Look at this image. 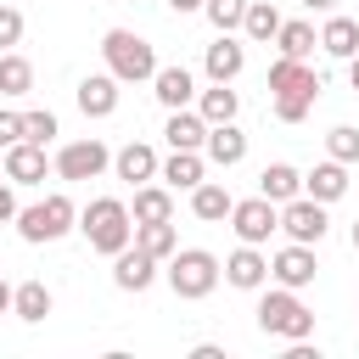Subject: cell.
<instances>
[{
	"instance_id": "cell-1",
	"label": "cell",
	"mask_w": 359,
	"mask_h": 359,
	"mask_svg": "<svg viewBox=\"0 0 359 359\" xmlns=\"http://www.w3.org/2000/svg\"><path fill=\"white\" fill-rule=\"evenodd\" d=\"M79 230H84V241H90L95 252L118 258V252L135 241V213H129L118 196H95V202L79 213Z\"/></svg>"
},
{
	"instance_id": "cell-2",
	"label": "cell",
	"mask_w": 359,
	"mask_h": 359,
	"mask_svg": "<svg viewBox=\"0 0 359 359\" xmlns=\"http://www.w3.org/2000/svg\"><path fill=\"white\" fill-rule=\"evenodd\" d=\"M101 56H107V73L118 84H146L157 73V50L140 34H129V28H107L101 34Z\"/></svg>"
},
{
	"instance_id": "cell-3",
	"label": "cell",
	"mask_w": 359,
	"mask_h": 359,
	"mask_svg": "<svg viewBox=\"0 0 359 359\" xmlns=\"http://www.w3.org/2000/svg\"><path fill=\"white\" fill-rule=\"evenodd\" d=\"M258 331L264 337H286V342H309L314 314L303 309V297L292 286H280V292H264L258 297Z\"/></svg>"
},
{
	"instance_id": "cell-4",
	"label": "cell",
	"mask_w": 359,
	"mask_h": 359,
	"mask_svg": "<svg viewBox=\"0 0 359 359\" xmlns=\"http://www.w3.org/2000/svg\"><path fill=\"white\" fill-rule=\"evenodd\" d=\"M219 275H224V264H219L213 252H202V247H180V252L168 258V286H174V297H185V303L208 297V292L219 286Z\"/></svg>"
},
{
	"instance_id": "cell-5",
	"label": "cell",
	"mask_w": 359,
	"mask_h": 359,
	"mask_svg": "<svg viewBox=\"0 0 359 359\" xmlns=\"http://www.w3.org/2000/svg\"><path fill=\"white\" fill-rule=\"evenodd\" d=\"M73 219H79V208L56 191V196H45V202H34V208L17 213V236L34 241V247H39V241H62V236L73 230Z\"/></svg>"
},
{
	"instance_id": "cell-6",
	"label": "cell",
	"mask_w": 359,
	"mask_h": 359,
	"mask_svg": "<svg viewBox=\"0 0 359 359\" xmlns=\"http://www.w3.org/2000/svg\"><path fill=\"white\" fill-rule=\"evenodd\" d=\"M230 230H236L241 241L264 247V241L280 230V202H269V196H247V202H236V208H230Z\"/></svg>"
},
{
	"instance_id": "cell-7",
	"label": "cell",
	"mask_w": 359,
	"mask_h": 359,
	"mask_svg": "<svg viewBox=\"0 0 359 359\" xmlns=\"http://www.w3.org/2000/svg\"><path fill=\"white\" fill-rule=\"evenodd\" d=\"M280 230L292 236V241H320L325 230H331V219H325V202H314L309 191L303 196H292V202H280Z\"/></svg>"
},
{
	"instance_id": "cell-8",
	"label": "cell",
	"mask_w": 359,
	"mask_h": 359,
	"mask_svg": "<svg viewBox=\"0 0 359 359\" xmlns=\"http://www.w3.org/2000/svg\"><path fill=\"white\" fill-rule=\"evenodd\" d=\"M107 163H112V151H107L95 135H90V140H67V146L56 151V174H62V180H95Z\"/></svg>"
},
{
	"instance_id": "cell-9",
	"label": "cell",
	"mask_w": 359,
	"mask_h": 359,
	"mask_svg": "<svg viewBox=\"0 0 359 359\" xmlns=\"http://www.w3.org/2000/svg\"><path fill=\"white\" fill-rule=\"evenodd\" d=\"M269 275H275L280 286H292V292H303V286H314V275H320V264H314V252H309V241H292V247H280V252L269 258Z\"/></svg>"
},
{
	"instance_id": "cell-10",
	"label": "cell",
	"mask_w": 359,
	"mask_h": 359,
	"mask_svg": "<svg viewBox=\"0 0 359 359\" xmlns=\"http://www.w3.org/2000/svg\"><path fill=\"white\" fill-rule=\"evenodd\" d=\"M269 95H309V101H320V73L309 62H297V56H280L269 67Z\"/></svg>"
},
{
	"instance_id": "cell-11",
	"label": "cell",
	"mask_w": 359,
	"mask_h": 359,
	"mask_svg": "<svg viewBox=\"0 0 359 359\" xmlns=\"http://www.w3.org/2000/svg\"><path fill=\"white\" fill-rule=\"evenodd\" d=\"M0 168H6L11 185H39L45 180V146L39 140H17V146H6Z\"/></svg>"
},
{
	"instance_id": "cell-12",
	"label": "cell",
	"mask_w": 359,
	"mask_h": 359,
	"mask_svg": "<svg viewBox=\"0 0 359 359\" xmlns=\"http://www.w3.org/2000/svg\"><path fill=\"white\" fill-rule=\"evenodd\" d=\"M112 280H118V292H146V286L157 280V258L129 241V247L112 258Z\"/></svg>"
},
{
	"instance_id": "cell-13",
	"label": "cell",
	"mask_w": 359,
	"mask_h": 359,
	"mask_svg": "<svg viewBox=\"0 0 359 359\" xmlns=\"http://www.w3.org/2000/svg\"><path fill=\"white\" fill-rule=\"evenodd\" d=\"M224 280H230V286H241V292H258V286L269 280V258H264L252 241H241V247L224 258Z\"/></svg>"
},
{
	"instance_id": "cell-14",
	"label": "cell",
	"mask_w": 359,
	"mask_h": 359,
	"mask_svg": "<svg viewBox=\"0 0 359 359\" xmlns=\"http://www.w3.org/2000/svg\"><path fill=\"white\" fill-rule=\"evenodd\" d=\"M79 112H84V118H112V112H118V79H112V73L79 79Z\"/></svg>"
},
{
	"instance_id": "cell-15",
	"label": "cell",
	"mask_w": 359,
	"mask_h": 359,
	"mask_svg": "<svg viewBox=\"0 0 359 359\" xmlns=\"http://www.w3.org/2000/svg\"><path fill=\"white\" fill-rule=\"evenodd\" d=\"M202 67H208V79L213 84H230L241 67H247V50H241V39H230V34H219L213 45H208V56H202Z\"/></svg>"
},
{
	"instance_id": "cell-16",
	"label": "cell",
	"mask_w": 359,
	"mask_h": 359,
	"mask_svg": "<svg viewBox=\"0 0 359 359\" xmlns=\"http://www.w3.org/2000/svg\"><path fill=\"white\" fill-rule=\"evenodd\" d=\"M112 168H118V180H129V185H146V180L163 174V163H157V151H151L146 140H129V146L112 157Z\"/></svg>"
},
{
	"instance_id": "cell-17",
	"label": "cell",
	"mask_w": 359,
	"mask_h": 359,
	"mask_svg": "<svg viewBox=\"0 0 359 359\" xmlns=\"http://www.w3.org/2000/svg\"><path fill=\"white\" fill-rule=\"evenodd\" d=\"M151 90H157V101H163L168 112H180V107L196 101V79H191L185 67H157V73H151Z\"/></svg>"
},
{
	"instance_id": "cell-18",
	"label": "cell",
	"mask_w": 359,
	"mask_h": 359,
	"mask_svg": "<svg viewBox=\"0 0 359 359\" xmlns=\"http://www.w3.org/2000/svg\"><path fill=\"white\" fill-rule=\"evenodd\" d=\"M168 146L174 151H202L208 146V118L202 112H191V107H180V112H168Z\"/></svg>"
},
{
	"instance_id": "cell-19",
	"label": "cell",
	"mask_w": 359,
	"mask_h": 359,
	"mask_svg": "<svg viewBox=\"0 0 359 359\" xmlns=\"http://www.w3.org/2000/svg\"><path fill=\"white\" fill-rule=\"evenodd\" d=\"M208 163H219V168H236L241 157H247V135L236 129V123H208Z\"/></svg>"
},
{
	"instance_id": "cell-20",
	"label": "cell",
	"mask_w": 359,
	"mask_h": 359,
	"mask_svg": "<svg viewBox=\"0 0 359 359\" xmlns=\"http://www.w3.org/2000/svg\"><path fill=\"white\" fill-rule=\"evenodd\" d=\"M303 191H309L314 202H337V196L348 191V163H337V157L314 163V174H303Z\"/></svg>"
},
{
	"instance_id": "cell-21",
	"label": "cell",
	"mask_w": 359,
	"mask_h": 359,
	"mask_svg": "<svg viewBox=\"0 0 359 359\" xmlns=\"http://www.w3.org/2000/svg\"><path fill=\"white\" fill-rule=\"evenodd\" d=\"M320 50L337 56V62L359 56V17H331V22L320 28Z\"/></svg>"
},
{
	"instance_id": "cell-22",
	"label": "cell",
	"mask_w": 359,
	"mask_h": 359,
	"mask_svg": "<svg viewBox=\"0 0 359 359\" xmlns=\"http://www.w3.org/2000/svg\"><path fill=\"white\" fill-rule=\"evenodd\" d=\"M258 196H269V202H292V196H303V174H297L292 163H269V168L258 174Z\"/></svg>"
},
{
	"instance_id": "cell-23",
	"label": "cell",
	"mask_w": 359,
	"mask_h": 359,
	"mask_svg": "<svg viewBox=\"0 0 359 359\" xmlns=\"http://www.w3.org/2000/svg\"><path fill=\"white\" fill-rule=\"evenodd\" d=\"M129 213H135V224H163V219H174V196L146 180V185H135V208Z\"/></svg>"
},
{
	"instance_id": "cell-24",
	"label": "cell",
	"mask_w": 359,
	"mask_h": 359,
	"mask_svg": "<svg viewBox=\"0 0 359 359\" xmlns=\"http://www.w3.org/2000/svg\"><path fill=\"white\" fill-rule=\"evenodd\" d=\"M230 208H236V196H230L224 185H213V180H202V185L191 191V213H196V219H208V224L230 219Z\"/></svg>"
},
{
	"instance_id": "cell-25",
	"label": "cell",
	"mask_w": 359,
	"mask_h": 359,
	"mask_svg": "<svg viewBox=\"0 0 359 359\" xmlns=\"http://www.w3.org/2000/svg\"><path fill=\"white\" fill-rule=\"evenodd\" d=\"M135 247H140V252H151L157 264H168V258L180 252V236H174V219H163V224H135Z\"/></svg>"
},
{
	"instance_id": "cell-26",
	"label": "cell",
	"mask_w": 359,
	"mask_h": 359,
	"mask_svg": "<svg viewBox=\"0 0 359 359\" xmlns=\"http://www.w3.org/2000/svg\"><path fill=\"white\" fill-rule=\"evenodd\" d=\"M11 314L28 320V325H39V320L50 314V286H45V280H22V286L11 292Z\"/></svg>"
},
{
	"instance_id": "cell-27",
	"label": "cell",
	"mask_w": 359,
	"mask_h": 359,
	"mask_svg": "<svg viewBox=\"0 0 359 359\" xmlns=\"http://www.w3.org/2000/svg\"><path fill=\"white\" fill-rule=\"evenodd\" d=\"M163 180H168V191H196L202 185V151H168Z\"/></svg>"
},
{
	"instance_id": "cell-28",
	"label": "cell",
	"mask_w": 359,
	"mask_h": 359,
	"mask_svg": "<svg viewBox=\"0 0 359 359\" xmlns=\"http://www.w3.org/2000/svg\"><path fill=\"white\" fill-rule=\"evenodd\" d=\"M236 107H241V95H236L230 84H213V90L196 95V112H202L208 123H236Z\"/></svg>"
},
{
	"instance_id": "cell-29",
	"label": "cell",
	"mask_w": 359,
	"mask_h": 359,
	"mask_svg": "<svg viewBox=\"0 0 359 359\" xmlns=\"http://www.w3.org/2000/svg\"><path fill=\"white\" fill-rule=\"evenodd\" d=\"M34 90V62L17 50H0V95H28Z\"/></svg>"
},
{
	"instance_id": "cell-30",
	"label": "cell",
	"mask_w": 359,
	"mask_h": 359,
	"mask_svg": "<svg viewBox=\"0 0 359 359\" xmlns=\"http://www.w3.org/2000/svg\"><path fill=\"white\" fill-rule=\"evenodd\" d=\"M241 34H247V39H258V45H264V39H275V34H280V11H275L269 0H247Z\"/></svg>"
},
{
	"instance_id": "cell-31",
	"label": "cell",
	"mask_w": 359,
	"mask_h": 359,
	"mask_svg": "<svg viewBox=\"0 0 359 359\" xmlns=\"http://www.w3.org/2000/svg\"><path fill=\"white\" fill-rule=\"evenodd\" d=\"M275 45H280V56H297V62H309V50L320 45V34H314V22H280V34H275Z\"/></svg>"
},
{
	"instance_id": "cell-32",
	"label": "cell",
	"mask_w": 359,
	"mask_h": 359,
	"mask_svg": "<svg viewBox=\"0 0 359 359\" xmlns=\"http://www.w3.org/2000/svg\"><path fill=\"white\" fill-rule=\"evenodd\" d=\"M325 151H331L337 163H359V129H353V123H337V129L325 135Z\"/></svg>"
},
{
	"instance_id": "cell-33",
	"label": "cell",
	"mask_w": 359,
	"mask_h": 359,
	"mask_svg": "<svg viewBox=\"0 0 359 359\" xmlns=\"http://www.w3.org/2000/svg\"><path fill=\"white\" fill-rule=\"evenodd\" d=\"M202 11H208V22H213L219 34H230V28H241V17H247V0H208Z\"/></svg>"
},
{
	"instance_id": "cell-34",
	"label": "cell",
	"mask_w": 359,
	"mask_h": 359,
	"mask_svg": "<svg viewBox=\"0 0 359 359\" xmlns=\"http://www.w3.org/2000/svg\"><path fill=\"white\" fill-rule=\"evenodd\" d=\"M56 135V112H45V107H34V112H22V140H50Z\"/></svg>"
},
{
	"instance_id": "cell-35",
	"label": "cell",
	"mask_w": 359,
	"mask_h": 359,
	"mask_svg": "<svg viewBox=\"0 0 359 359\" xmlns=\"http://www.w3.org/2000/svg\"><path fill=\"white\" fill-rule=\"evenodd\" d=\"M309 112H314L309 95H275V118H280V123H303Z\"/></svg>"
},
{
	"instance_id": "cell-36",
	"label": "cell",
	"mask_w": 359,
	"mask_h": 359,
	"mask_svg": "<svg viewBox=\"0 0 359 359\" xmlns=\"http://www.w3.org/2000/svg\"><path fill=\"white\" fill-rule=\"evenodd\" d=\"M17 39H22V11H17V6H6V0H0V50H11V45H17Z\"/></svg>"
},
{
	"instance_id": "cell-37",
	"label": "cell",
	"mask_w": 359,
	"mask_h": 359,
	"mask_svg": "<svg viewBox=\"0 0 359 359\" xmlns=\"http://www.w3.org/2000/svg\"><path fill=\"white\" fill-rule=\"evenodd\" d=\"M17 140H22V112H6V107H0V151L17 146Z\"/></svg>"
},
{
	"instance_id": "cell-38",
	"label": "cell",
	"mask_w": 359,
	"mask_h": 359,
	"mask_svg": "<svg viewBox=\"0 0 359 359\" xmlns=\"http://www.w3.org/2000/svg\"><path fill=\"white\" fill-rule=\"evenodd\" d=\"M17 213H22V208H17V191H11V185H0V224H11Z\"/></svg>"
},
{
	"instance_id": "cell-39",
	"label": "cell",
	"mask_w": 359,
	"mask_h": 359,
	"mask_svg": "<svg viewBox=\"0 0 359 359\" xmlns=\"http://www.w3.org/2000/svg\"><path fill=\"white\" fill-rule=\"evenodd\" d=\"M168 6H174V11H180V17H185V11H202V6H208V0H168Z\"/></svg>"
},
{
	"instance_id": "cell-40",
	"label": "cell",
	"mask_w": 359,
	"mask_h": 359,
	"mask_svg": "<svg viewBox=\"0 0 359 359\" xmlns=\"http://www.w3.org/2000/svg\"><path fill=\"white\" fill-rule=\"evenodd\" d=\"M11 292H17V286H6V280H0V314H11Z\"/></svg>"
},
{
	"instance_id": "cell-41",
	"label": "cell",
	"mask_w": 359,
	"mask_h": 359,
	"mask_svg": "<svg viewBox=\"0 0 359 359\" xmlns=\"http://www.w3.org/2000/svg\"><path fill=\"white\" fill-rule=\"evenodd\" d=\"M348 84L359 90V56H348Z\"/></svg>"
},
{
	"instance_id": "cell-42",
	"label": "cell",
	"mask_w": 359,
	"mask_h": 359,
	"mask_svg": "<svg viewBox=\"0 0 359 359\" xmlns=\"http://www.w3.org/2000/svg\"><path fill=\"white\" fill-rule=\"evenodd\" d=\"M303 6H309V11H331L337 0H303Z\"/></svg>"
},
{
	"instance_id": "cell-43",
	"label": "cell",
	"mask_w": 359,
	"mask_h": 359,
	"mask_svg": "<svg viewBox=\"0 0 359 359\" xmlns=\"http://www.w3.org/2000/svg\"><path fill=\"white\" fill-rule=\"evenodd\" d=\"M353 252H359V219H353Z\"/></svg>"
}]
</instances>
